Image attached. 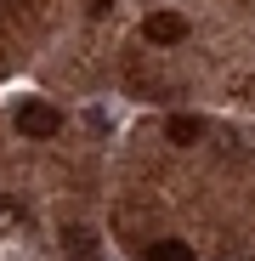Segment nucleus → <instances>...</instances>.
Returning a JSON list of instances; mask_svg holds the SVG:
<instances>
[{"mask_svg":"<svg viewBox=\"0 0 255 261\" xmlns=\"http://www.w3.org/2000/svg\"><path fill=\"white\" fill-rule=\"evenodd\" d=\"M17 130L34 137V142H51L57 130H63V114H57L51 102H23V108H17Z\"/></svg>","mask_w":255,"mask_h":261,"instance_id":"f257e3e1","label":"nucleus"},{"mask_svg":"<svg viewBox=\"0 0 255 261\" xmlns=\"http://www.w3.org/2000/svg\"><path fill=\"white\" fill-rule=\"evenodd\" d=\"M142 40H148V46H182V40H187V17L182 12H153L142 23Z\"/></svg>","mask_w":255,"mask_h":261,"instance_id":"f03ea898","label":"nucleus"},{"mask_svg":"<svg viewBox=\"0 0 255 261\" xmlns=\"http://www.w3.org/2000/svg\"><path fill=\"white\" fill-rule=\"evenodd\" d=\"M164 137L176 142V148H193V142L204 137V119H193V114H176V119L164 125Z\"/></svg>","mask_w":255,"mask_h":261,"instance_id":"7ed1b4c3","label":"nucleus"},{"mask_svg":"<svg viewBox=\"0 0 255 261\" xmlns=\"http://www.w3.org/2000/svg\"><path fill=\"white\" fill-rule=\"evenodd\" d=\"M63 250L79 261H97V233L91 227H63Z\"/></svg>","mask_w":255,"mask_h":261,"instance_id":"20e7f679","label":"nucleus"},{"mask_svg":"<svg viewBox=\"0 0 255 261\" xmlns=\"http://www.w3.org/2000/svg\"><path fill=\"white\" fill-rule=\"evenodd\" d=\"M148 261H193V250L182 239H153L148 244Z\"/></svg>","mask_w":255,"mask_h":261,"instance_id":"39448f33","label":"nucleus"},{"mask_svg":"<svg viewBox=\"0 0 255 261\" xmlns=\"http://www.w3.org/2000/svg\"><path fill=\"white\" fill-rule=\"evenodd\" d=\"M29 222V210H23V199H12V193H0V233H17Z\"/></svg>","mask_w":255,"mask_h":261,"instance_id":"423d86ee","label":"nucleus"},{"mask_svg":"<svg viewBox=\"0 0 255 261\" xmlns=\"http://www.w3.org/2000/svg\"><path fill=\"white\" fill-rule=\"evenodd\" d=\"M114 6H119V0H85V12H91V17H108Z\"/></svg>","mask_w":255,"mask_h":261,"instance_id":"0eeeda50","label":"nucleus"}]
</instances>
